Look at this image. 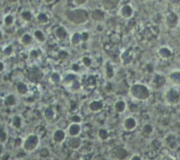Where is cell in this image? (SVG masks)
Returning a JSON list of instances; mask_svg holds the SVG:
<instances>
[{"label":"cell","instance_id":"obj_24","mask_svg":"<svg viewBox=\"0 0 180 160\" xmlns=\"http://www.w3.org/2000/svg\"><path fill=\"white\" fill-rule=\"evenodd\" d=\"M98 137L101 140H106V139H108V137H109V133L108 131L106 130V129H103V128H102V129H100L99 132H98Z\"/></svg>","mask_w":180,"mask_h":160},{"label":"cell","instance_id":"obj_2","mask_svg":"<svg viewBox=\"0 0 180 160\" xmlns=\"http://www.w3.org/2000/svg\"><path fill=\"white\" fill-rule=\"evenodd\" d=\"M67 19L76 25L85 23L88 19V13L86 10L76 9L71 10L67 13Z\"/></svg>","mask_w":180,"mask_h":160},{"label":"cell","instance_id":"obj_41","mask_svg":"<svg viewBox=\"0 0 180 160\" xmlns=\"http://www.w3.org/2000/svg\"><path fill=\"white\" fill-rule=\"evenodd\" d=\"M40 155L42 156V157H43V158L47 157V156L49 155V151H48V149H46V148H43V150L41 151V152H40Z\"/></svg>","mask_w":180,"mask_h":160},{"label":"cell","instance_id":"obj_33","mask_svg":"<svg viewBox=\"0 0 180 160\" xmlns=\"http://www.w3.org/2000/svg\"><path fill=\"white\" fill-rule=\"evenodd\" d=\"M13 23V17L12 15H7L5 18V24L6 26H11Z\"/></svg>","mask_w":180,"mask_h":160},{"label":"cell","instance_id":"obj_18","mask_svg":"<svg viewBox=\"0 0 180 160\" xmlns=\"http://www.w3.org/2000/svg\"><path fill=\"white\" fill-rule=\"evenodd\" d=\"M158 54H159V56L162 58H168V57H170L171 56V52L168 49V48H161L159 49V51H158Z\"/></svg>","mask_w":180,"mask_h":160},{"label":"cell","instance_id":"obj_45","mask_svg":"<svg viewBox=\"0 0 180 160\" xmlns=\"http://www.w3.org/2000/svg\"><path fill=\"white\" fill-rule=\"evenodd\" d=\"M71 67H72V70H73V71H78L79 70H80V67H79L78 64H76V63H73V64L71 65Z\"/></svg>","mask_w":180,"mask_h":160},{"label":"cell","instance_id":"obj_43","mask_svg":"<svg viewBox=\"0 0 180 160\" xmlns=\"http://www.w3.org/2000/svg\"><path fill=\"white\" fill-rule=\"evenodd\" d=\"M73 2L75 3V5H84L85 3H87V0H74Z\"/></svg>","mask_w":180,"mask_h":160},{"label":"cell","instance_id":"obj_27","mask_svg":"<svg viewBox=\"0 0 180 160\" xmlns=\"http://www.w3.org/2000/svg\"><path fill=\"white\" fill-rule=\"evenodd\" d=\"M13 125L16 128H20V126H21V119H20L19 116L16 115V116L13 117Z\"/></svg>","mask_w":180,"mask_h":160},{"label":"cell","instance_id":"obj_32","mask_svg":"<svg viewBox=\"0 0 180 160\" xmlns=\"http://www.w3.org/2000/svg\"><path fill=\"white\" fill-rule=\"evenodd\" d=\"M6 140H7V134H6V132L3 128H0V142H5Z\"/></svg>","mask_w":180,"mask_h":160},{"label":"cell","instance_id":"obj_6","mask_svg":"<svg viewBox=\"0 0 180 160\" xmlns=\"http://www.w3.org/2000/svg\"><path fill=\"white\" fill-rule=\"evenodd\" d=\"M136 126H137V122H136L135 119L133 117H128L124 122V128L128 131H131V130L134 129Z\"/></svg>","mask_w":180,"mask_h":160},{"label":"cell","instance_id":"obj_30","mask_svg":"<svg viewBox=\"0 0 180 160\" xmlns=\"http://www.w3.org/2000/svg\"><path fill=\"white\" fill-rule=\"evenodd\" d=\"M142 130L145 135H150L152 132H153V127H152L150 124H146V125H144Z\"/></svg>","mask_w":180,"mask_h":160},{"label":"cell","instance_id":"obj_36","mask_svg":"<svg viewBox=\"0 0 180 160\" xmlns=\"http://www.w3.org/2000/svg\"><path fill=\"white\" fill-rule=\"evenodd\" d=\"M82 62H83V64H84V65L88 67V66L91 65V59H90L89 57H83V58H82Z\"/></svg>","mask_w":180,"mask_h":160},{"label":"cell","instance_id":"obj_15","mask_svg":"<svg viewBox=\"0 0 180 160\" xmlns=\"http://www.w3.org/2000/svg\"><path fill=\"white\" fill-rule=\"evenodd\" d=\"M177 16L173 13L170 14L168 17H167V24L169 27H174L177 24Z\"/></svg>","mask_w":180,"mask_h":160},{"label":"cell","instance_id":"obj_28","mask_svg":"<svg viewBox=\"0 0 180 160\" xmlns=\"http://www.w3.org/2000/svg\"><path fill=\"white\" fill-rule=\"evenodd\" d=\"M21 18L25 20V21H30L32 19V14L29 11H25L21 13Z\"/></svg>","mask_w":180,"mask_h":160},{"label":"cell","instance_id":"obj_5","mask_svg":"<svg viewBox=\"0 0 180 160\" xmlns=\"http://www.w3.org/2000/svg\"><path fill=\"white\" fill-rule=\"evenodd\" d=\"M81 128L80 124H78V123H72L68 128V133L72 137H78L81 133Z\"/></svg>","mask_w":180,"mask_h":160},{"label":"cell","instance_id":"obj_12","mask_svg":"<svg viewBox=\"0 0 180 160\" xmlns=\"http://www.w3.org/2000/svg\"><path fill=\"white\" fill-rule=\"evenodd\" d=\"M104 15L105 13L103 11H102V10L100 9H96L92 12L91 17H92V19H93L99 21V20H102V19L104 18Z\"/></svg>","mask_w":180,"mask_h":160},{"label":"cell","instance_id":"obj_19","mask_svg":"<svg viewBox=\"0 0 180 160\" xmlns=\"http://www.w3.org/2000/svg\"><path fill=\"white\" fill-rule=\"evenodd\" d=\"M163 83H164V78L159 75L156 76V78L153 80V85H155L156 87H157V88L160 87Z\"/></svg>","mask_w":180,"mask_h":160},{"label":"cell","instance_id":"obj_22","mask_svg":"<svg viewBox=\"0 0 180 160\" xmlns=\"http://www.w3.org/2000/svg\"><path fill=\"white\" fill-rule=\"evenodd\" d=\"M36 19H37V21L39 23L41 24H46L49 21V18H48V16L45 13H39L37 15V17H36Z\"/></svg>","mask_w":180,"mask_h":160},{"label":"cell","instance_id":"obj_25","mask_svg":"<svg viewBox=\"0 0 180 160\" xmlns=\"http://www.w3.org/2000/svg\"><path fill=\"white\" fill-rule=\"evenodd\" d=\"M60 80H61V77L59 75V73H57V72H53L51 76H50V81L52 83L57 84V83L60 82Z\"/></svg>","mask_w":180,"mask_h":160},{"label":"cell","instance_id":"obj_26","mask_svg":"<svg viewBox=\"0 0 180 160\" xmlns=\"http://www.w3.org/2000/svg\"><path fill=\"white\" fill-rule=\"evenodd\" d=\"M106 76L108 78H111L114 77V71L113 68L109 65V63L106 64Z\"/></svg>","mask_w":180,"mask_h":160},{"label":"cell","instance_id":"obj_8","mask_svg":"<svg viewBox=\"0 0 180 160\" xmlns=\"http://www.w3.org/2000/svg\"><path fill=\"white\" fill-rule=\"evenodd\" d=\"M66 138V133L63 129H57L53 134V140L56 142H62Z\"/></svg>","mask_w":180,"mask_h":160},{"label":"cell","instance_id":"obj_48","mask_svg":"<svg viewBox=\"0 0 180 160\" xmlns=\"http://www.w3.org/2000/svg\"><path fill=\"white\" fill-rule=\"evenodd\" d=\"M163 160H174L173 158H164Z\"/></svg>","mask_w":180,"mask_h":160},{"label":"cell","instance_id":"obj_20","mask_svg":"<svg viewBox=\"0 0 180 160\" xmlns=\"http://www.w3.org/2000/svg\"><path fill=\"white\" fill-rule=\"evenodd\" d=\"M34 37L35 39L37 40L38 42H45V35H44V33L41 31V30H36L35 32H34Z\"/></svg>","mask_w":180,"mask_h":160},{"label":"cell","instance_id":"obj_1","mask_svg":"<svg viewBox=\"0 0 180 160\" xmlns=\"http://www.w3.org/2000/svg\"><path fill=\"white\" fill-rule=\"evenodd\" d=\"M130 94L139 100H147L150 96V91L142 84H134L130 88Z\"/></svg>","mask_w":180,"mask_h":160},{"label":"cell","instance_id":"obj_49","mask_svg":"<svg viewBox=\"0 0 180 160\" xmlns=\"http://www.w3.org/2000/svg\"><path fill=\"white\" fill-rule=\"evenodd\" d=\"M3 39V34H2V33H1V31H0V41Z\"/></svg>","mask_w":180,"mask_h":160},{"label":"cell","instance_id":"obj_14","mask_svg":"<svg viewBox=\"0 0 180 160\" xmlns=\"http://www.w3.org/2000/svg\"><path fill=\"white\" fill-rule=\"evenodd\" d=\"M116 156L119 160H124L125 159L128 157V151L124 149V148H119V150L116 152Z\"/></svg>","mask_w":180,"mask_h":160},{"label":"cell","instance_id":"obj_40","mask_svg":"<svg viewBox=\"0 0 180 160\" xmlns=\"http://www.w3.org/2000/svg\"><path fill=\"white\" fill-rule=\"evenodd\" d=\"M58 57L60 59L62 60H64V59H66L67 57H68V54H67V52L66 51H60L59 52V55H58Z\"/></svg>","mask_w":180,"mask_h":160},{"label":"cell","instance_id":"obj_35","mask_svg":"<svg viewBox=\"0 0 180 160\" xmlns=\"http://www.w3.org/2000/svg\"><path fill=\"white\" fill-rule=\"evenodd\" d=\"M75 80H76L75 76L71 75V74H69V75H67L66 77V78H65V82H66V83H69V84H72Z\"/></svg>","mask_w":180,"mask_h":160},{"label":"cell","instance_id":"obj_31","mask_svg":"<svg viewBox=\"0 0 180 160\" xmlns=\"http://www.w3.org/2000/svg\"><path fill=\"white\" fill-rule=\"evenodd\" d=\"M176 95L177 94V92H176L175 91L171 90V91L167 93V99H168L170 102H173V101H174V97H176Z\"/></svg>","mask_w":180,"mask_h":160},{"label":"cell","instance_id":"obj_16","mask_svg":"<svg viewBox=\"0 0 180 160\" xmlns=\"http://www.w3.org/2000/svg\"><path fill=\"white\" fill-rule=\"evenodd\" d=\"M32 41H33V38L32 36L29 34V33H25L22 35V37H21V43L25 45V46H28L29 45L30 43L32 42Z\"/></svg>","mask_w":180,"mask_h":160},{"label":"cell","instance_id":"obj_7","mask_svg":"<svg viewBox=\"0 0 180 160\" xmlns=\"http://www.w3.org/2000/svg\"><path fill=\"white\" fill-rule=\"evenodd\" d=\"M105 10H113L119 5V0H104L102 2Z\"/></svg>","mask_w":180,"mask_h":160},{"label":"cell","instance_id":"obj_39","mask_svg":"<svg viewBox=\"0 0 180 160\" xmlns=\"http://www.w3.org/2000/svg\"><path fill=\"white\" fill-rule=\"evenodd\" d=\"M4 53H5V55H6V56H10L13 53V48L11 47V46H8L7 48H5V50H4Z\"/></svg>","mask_w":180,"mask_h":160},{"label":"cell","instance_id":"obj_42","mask_svg":"<svg viewBox=\"0 0 180 160\" xmlns=\"http://www.w3.org/2000/svg\"><path fill=\"white\" fill-rule=\"evenodd\" d=\"M81 38H82V41H87L88 39H89V33H87V32H84V33L81 34Z\"/></svg>","mask_w":180,"mask_h":160},{"label":"cell","instance_id":"obj_4","mask_svg":"<svg viewBox=\"0 0 180 160\" xmlns=\"http://www.w3.org/2000/svg\"><path fill=\"white\" fill-rule=\"evenodd\" d=\"M119 14L124 19H129L133 14V9L131 5H124L119 10Z\"/></svg>","mask_w":180,"mask_h":160},{"label":"cell","instance_id":"obj_13","mask_svg":"<svg viewBox=\"0 0 180 160\" xmlns=\"http://www.w3.org/2000/svg\"><path fill=\"white\" fill-rule=\"evenodd\" d=\"M114 108H115L117 113H123L124 111L125 110V108H126V104L123 100H119L114 105Z\"/></svg>","mask_w":180,"mask_h":160},{"label":"cell","instance_id":"obj_44","mask_svg":"<svg viewBox=\"0 0 180 160\" xmlns=\"http://www.w3.org/2000/svg\"><path fill=\"white\" fill-rule=\"evenodd\" d=\"M30 57H32V58H35V57H38V52L36 50H31L30 52Z\"/></svg>","mask_w":180,"mask_h":160},{"label":"cell","instance_id":"obj_46","mask_svg":"<svg viewBox=\"0 0 180 160\" xmlns=\"http://www.w3.org/2000/svg\"><path fill=\"white\" fill-rule=\"evenodd\" d=\"M130 160H141V158H140V156L134 155L133 157H132V158Z\"/></svg>","mask_w":180,"mask_h":160},{"label":"cell","instance_id":"obj_34","mask_svg":"<svg viewBox=\"0 0 180 160\" xmlns=\"http://www.w3.org/2000/svg\"><path fill=\"white\" fill-rule=\"evenodd\" d=\"M54 111H53V109L51 108H47L46 110H45V116H46V118H48V119H51V118L54 117Z\"/></svg>","mask_w":180,"mask_h":160},{"label":"cell","instance_id":"obj_23","mask_svg":"<svg viewBox=\"0 0 180 160\" xmlns=\"http://www.w3.org/2000/svg\"><path fill=\"white\" fill-rule=\"evenodd\" d=\"M17 91L20 94H26L28 92V86L25 85L24 83H19L18 86H17Z\"/></svg>","mask_w":180,"mask_h":160},{"label":"cell","instance_id":"obj_3","mask_svg":"<svg viewBox=\"0 0 180 160\" xmlns=\"http://www.w3.org/2000/svg\"><path fill=\"white\" fill-rule=\"evenodd\" d=\"M38 144H39V137L35 135H30L24 142L23 148L25 151H33L37 148Z\"/></svg>","mask_w":180,"mask_h":160},{"label":"cell","instance_id":"obj_11","mask_svg":"<svg viewBox=\"0 0 180 160\" xmlns=\"http://www.w3.org/2000/svg\"><path fill=\"white\" fill-rule=\"evenodd\" d=\"M81 145V139L80 137H72L69 142V146L72 150H78Z\"/></svg>","mask_w":180,"mask_h":160},{"label":"cell","instance_id":"obj_37","mask_svg":"<svg viewBox=\"0 0 180 160\" xmlns=\"http://www.w3.org/2000/svg\"><path fill=\"white\" fill-rule=\"evenodd\" d=\"M71 121H72V122L73 123H79L81 122V118L79 116V115H73L72 117H71Z\"/></svg>","mask_w":180,"mask_h":160},{"label":"cell","instance_id":"obj_21","mask_svg":"<svg viewBox=\"0 0 180 160\" xmlns=\"http://www.w3.org/2000/svg\"><path fill=\"white\" fill-rule=\"evenodd\" d=\"M46 134V129H45V128L43 127V126H38V127H36V128H35V136H37L39 138L43 137L44 135Z\"/></svg>","mask_w":180,"mask_h":160},{"label":"cell","instance_id":"obj_10","mask_svg":"<svg viewBox=\"0 0 180 160\" xmlns=\"http://www.w3.org/2000/svg\"><path fill=\"white\" fill-rule=\"evenodd\" d=\"M103 103L100 100H94L92 102H90L89 104V109L92 112H98L100 110H102L103 108Z\"/></svg>","mask_w":180,"mask_h":160},{"label":"cell","instance_id":"obj_9","mask_svg":"<svg viewBox=\"0 0 180 160\" xmlns=\"http://www.w3.org/2000/svg\"><path fill=\"white\" fill-rule=\"evenodd\" d=\"M55 34L58 40H65L67 37V31L66 29L63 27H58L55 30Z\"/></svg>","mask_w":180,"mask_h":160},{"label":"cell","instance_id":"obj_29","mask_svg":"<svg viewBox=\"0 0 180 160\" xmlns=\"http://www.w3.org/2000/svg\"><path fill=\"white\" fill-rule=\"evenodd\" d=\"M5 102H6V104L8 106H14L15 104H16V99H15V97L13 95H9L6 98V99H5Z\"/></svg>","mask_w":180,"mask_h":160},{"label":"cell","instance_id":"obj_47","mask_svg":"<svg viewBox=\"0 0 180 160\" xmlns=\"http://www.w3.org/2000/svg\"><path fill=\"white\" fill-rule=\"evenodd\" d=\"M4 69H5V65H4V63L0 62V72H2V71H4Z\"/></svg>","mask_w":180,"mask_h":160},{"label":"cell","instance_id":"obj_17","mask_svg":"<svg viewBox=\"0 0 180 160\" xmlns=\"http://www.w3.org/2000/svg\"><path fill=\"white\" fill-rule=\"evenodd\" d=\"M81 41H82V38H81V33H75L72 34V36H71V42L73 45H78V44H80V43L81 42Z\"/></svg>","mask_w":180,"mask_h":160},{"label":"cell","instance_id":"obj_38","mask_svg":"<svg viewBox=\"0 0 180 160\" xmlns=\"http://www.w3.org/2000/svg\"><path fill=\"white\" fill-rule=\"evenodd\" d=\"M80 87H81V84H80L77 80H75V81L71 84V88L73 90H78Z\"/></svg>","mask_w":180,"mask_h":160}]
</instances>
